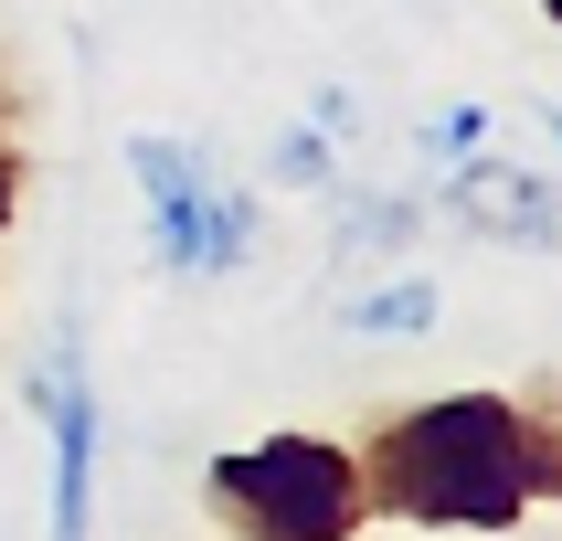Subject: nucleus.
<instances>
[{
	"mask_svg": "<svg viewBox=\"0 0 562 541\" xmlns=\"http://www.w3.org/2000/svg\"><path fill=\"white\" fill-rule=\"evenodd\" d=\"M436 308H446V297L425 277H393V286H372V297H350L340 329H350V340H414V329H436Z\"/></svg>",
	"mask_w": 562,
	"mask_h": 541,
	"instance_id": "423d86ee",
	"label": "nucleus"
},
{
	"mask_svg": "<svg viewBox=\"0 0 562 541\" xmlns=\"http://www.w3.org/2000/svg\"><path fill=\"white\" fill-rule=\"evenodd\" d=\"M22 213V159H11V138H0V223Z\"/></svg>",
	"mask_w": 562,
	"mask_h": 541,
	"instance_id": "9d476101",
	"label": "nucleus"
},
{
	"mask_svg": "<svg viewBox=\"0 0 562 541\" xmlns=\"http://www.w3.org/2000/svg\"><path fill=\"white\" fill-rule=\"evenodd\" d=\"M414 234V202H382V191H361V213H350V245H404Z\"/></svg>",
	"mask_w": 562,
	"mask_h": 541,
	"instance_id": "0eeeda50",
	"label": "nucleus"
},
{
	"mask_svg": "<svg viewBox=\"0 0 562 541\" xmlns=\"http://www.w3.org/2000/svg\"><path fill=\"white\" fill-rule=\"evenodd\" d=\"M202 499L234 541H350L361 531V446L340 436H255L213 457Z\"/></svg>",
	"mask_w": 562,
	"mask_h": 541,
	"instance_id": "f03ea898",
	"label": "nucleus"
},
{
	"mask_svg": "<svg viewBox=\"0 0 562 541\" xmlns=\"http://www.w3.org/2000/svg\"><path fill=\"white\" fill-rule=\"evenodd\" d=\"M32 404L54 425V541H95V382H86V340L75 329L32 372Z\"/></svg>",
	"mask_w": 562,
	"mask_h": 541,
	"instance_id": "20e7f679",
	"label": "nucleus"
},
{
	"mask_svg": "<svg viewBox=\"0 0 562 541\" xmlns=\"http://www.w3.org/2000/svg\"><path fill=\"white\" fill-rule=\"evenodd\" d=\"M562 488V446L509 393H436L393 414L361 457V499L425 531H509L531 499Z\"/></svg>",
	"mask_w": 562,
	"mask_h": 541,
	"instance_id": "f257e3e1",
	"label": "nucleus"
},
{
	"mask_svg": "<svg viewBox=\"0 0 562 541\" xmlns=\"http://www.w3.org/2000/svg\"><path fill=\"white\" fill-rule=\"evenodd\" d=\"M488 127H499V117H488V106H446V117H436V138H446V149H477Z\"/></svg>",
	"mask_w": 562,
	"mask_h": 541,
	"instance_id": "1a4fd4ad",
	"label": "nucleus"
},
{
	"mask_svg": "<svg viewBox=\"0 0 562 541\" xmlns=\"http://www.w3.org/2000/svg\"><path fill=\"white\" fill-rule=\"evenodd\" d=\"M127 181L149 191V234H159V266H170V277H223V266H245L255 202L223 191L213 170H202V149H181V138H127Z\"/></svg>",
	"mask_w": 562,
	"mask_h": 541,
	"instance_id": "7ed1b4c3",
	"label": "nucleus"
},
{
	"mask_svg": "<svg viewBox=\"0 0 562 541\" xmlns=\"http://www.w3.org/2000/svg\"><path fill=\"white\" fill-rule=\"evenodd\" d=\"M457 202H468V223H488V234H520V245H541L552 234V181L541 170H499V159L457 149Z\"/></svg>",
	"mask_w": 562,
	"mask_h": 541,
	"instance_id": "39448f33",
	"label": "nucleus"
},
{
	"mask_svg": "<svg viewBox=\"0 0 562 541\" xmlns=\"http://www.w3.org/2000/svg\"><path fill=\"white\" fill-rule=\"evenodd\" d=\"M318 170H329V127H297L277 149V181H318Z\"/></svg>",
	"mask_w": 562,
	"mask_h": 541,
	"instance_id": "6e6552de",
	"label": "nucleus"
}]
</instances>
